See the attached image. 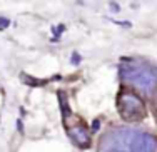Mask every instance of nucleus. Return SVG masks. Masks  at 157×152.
Segmentation results:
<instances>
[{
	"label": "nucleus",
	"instance_id": "1",
	"mask_svg": "<svg viewBox=\"0 0 157 152\" xmlns=\"http://www.w3.org/2000/svg\"><path fill=\"white\" fill-rule=\"evenodd\" d=\"M99 152H157V139L134 127H112L100 137Z\"/></svg>",
	"mask_w": 157,
	"mask_h": 152
},
{
	"label": "nucleus",
	"instance_id": "2",
	"mask_svg": "<svg viewBox=\"0 0 157 152\" xmlns=\"http://www.w3.org/2000/svg\"><path fill=\"white\" fill-rule=\"evenodd\" d=\"M119 75L122 82L136 87L144 95H154L157 92V67L147 62L124 60L119 65Z\"/></svg>",
	"mask_w": 157,
	"mask_h": 152
},
{
	"label": "nucleus",
	"instance_id": "3",
	"mask_svg": "<svg viewBox=\"0 0 157 152\" xmlns=\"http://www.w3.org/2000/svg\"><path fill=\"white\" fill-rule=\"evenodd\" d=\"M117 107L124 120L136 122V120H140L145 116V105L142 102V99L129 90L121 92L119 101H117Z\"/></svg>",
	"mask_w": 157,
	"mask_h": 152
},
{
	"label": "nucleus",
	"instance_id": "4",
	"mask_svg": "<svg viewBox=\"0 0 157 152\" xmlns=\"http://www.w3.org/2000/svg\"><path fill=\"white\" fill-rule=\"evenodd\" d=\"M67 134L69 137L77 144L78 147H89L90 146V137H89V132L85 131L82 125H70L67 129Z\"/></svg>",
	"mask_w": 157,
	"mask_h": 152
},
{
	"label": "nucleus",
	"instance_id": "5",
	"mask_svg": "<svg viewBox=\"0 0 157 152\" xmlns=\"http://www.w3.org/2000/svg\"><path fill=\"white\" fill-rule=\"evenodd\" d=\"M22 80L24 82H27V84H30V85H35V84H42L40 80H35V79H30L29 75H22Z\"/></svg>",
	"mask_w": 157,
	"mask_h": 152
},
{
	"label": "nucleus",
	"instance_id": "6",
	"mask_svg": "<svg viewBox=\"0 0 157 152\" xmlns=\"http://www.w3.org/2000/svg\"><path fill=\"white\" fill-rule=\"evenodd\" d=\"M9 25V20L7 18H0V28H5Z\"/></svg>",
	"mask_w": 157,
	"mask_h": 152
},
{
	"label": "nucleus",
	"instance_id": "7",
	"mask_svg": "<svg viewBox=\"0 0 157 152\" xmlns=\"http://www.w3.org/2000/svg\"><path fill=\"white\" fill-rule=\"evenodd\" d=\"M92 129H94V131H99V120L94 122V127H92Z\"/></svg>",
	"mask_w": 157,
	"mask_h": 152
}]
</instances>
